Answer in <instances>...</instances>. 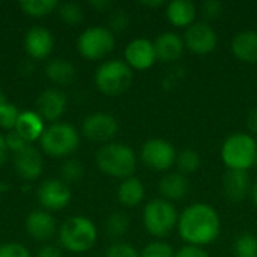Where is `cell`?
I'll return each instance as SVG.
<instances>
[{
  "label": "cell",
  "mask_w": 257,
  "mask_h": 257,
  "mask_svg": "<svg viewBox=\"0 0 257 257\" xmlns=\"http://www.w3.org/2000/svg\"><path fill=\"white\" fill-rule=\"evenodd\" d=\"M176 229L187 245L205 247L218 239L221 233V220L211 205L199 202L187 206L179 214Z\"/></svg>",
  "instance_id": "obj_1"
},
{
  "label": "cell",
  "mask_w": 257,
  "mask_h": 257,
  "mask_svg": "<svg viewBox=\"0 0 257 257\" xmlns=\"http://www.w3.org/2000/svg\"><path fill=\"white\" fill-rule=\"evenodd\" d=\"M96 166L102 173L123 181L133 176L137 166V157L128 145L110 142L98 149Z\"/></svg>",
  "instance_id": "obj_2"
},
{
  "label": "cell",
  "mask_w": 257,
  "mask_h": 257,
  "mask_svg": "<svg viewBox=\"0 0 257 257\" xmlns=\"http://www.w3.org/2000/svg\"><path fill=\"white\" fill-rule=\"evenodd\" d=\"M220 155L227 170L248 172L257 164L256 139L247 133H235L224 140Z\"/></svg>",
  "instance_id": "obj_3"
},
{
  "label": "cell",
  "mask_w": 257,
  "mask_h": 257,
  "mask_svg": "<svg viewBox=\"0 0 257 257\" xmlns=\"http://www.w3.org/2000/svg\"><path fill=\"white\" fill-rule=\"evenodd\" d=\"M179 214L173 203L158 197L148 202L143 209V226L149 235L163 239L178 227Z\"/></svg>",
  "instance_id": "obj_4"
},
{
  "label": "cell",
  "mask_w": 257,
  "mask_h": 257,
  "mask_svg": "<svg viewBox=\"0 0 257 257\" xmlns=\"http://www.w3.org/2000/svg\"><path fill=\"white\" fill-rule=\"evenodd\" d=\"M96 89L107 96H117L123 93L133 83V69L125 60L111 59L101 63L95 72Z\"/></svg>",
  "instance_id": "obj_5"
},
{
  "label": "cell",
  "mask_w": 257,
  "mask_h": 257,
  "mask_svg": "<svg viewBox=\"0 0 257 257\" xmlns=\"http://www.w3.org/2000/svg\"><path fill=\"white\" fill-rule=\"evenodd\" d=\"M98 238L95 224L81 215L66 220L59 230V241L71 253H84L90 250Z\"/></svg>",
  "instance_id": "obj_6"
},
{
  "label": "cell",
  "mask_w": 257,
  "mask_h": 257,
  "mask_svg": "<svg viewBox=\"0 0 257 257\" xmlns=\"http://www.w3.org/2000/svg\"><path fill=\"white\" fill-rule=\"evenodd\" d=\"M80 145V136L77 130L66 122H54L45 128L41 137L42 151L53 158H62L71 155Z\"/></svg>",
  "instance_id": "obj_7"
},
{
  "label": "cell",
  "mask_w": 257,
  "mask_h": 257,
  "mask_svg": "<svg viewBox=\"0 0 257 257\" xmlns=\"http://www.w3.org/2000/svg\"><path fill=\"white\" fill-rule=\"evenodd\" d=\"M114 35L108 27L93 26L86 29L77 41L80 54L87 60H99L110 54L114 48Z\"/></svg>",
  "instance_id": "obj_8"
},
{
  "label": "cell",
  "mask_w": 257,
  "mask_h": 257,
  "mask_svg": "<svg viewBox=\"0 0 257 257\" xmlns=\"http://www.w3.org/2000/svg\"><path fill=\"white\" fill-rule=\"evenodd\" d=\"M178 152L169 140L151 139L146 140L140 151L143 164L154 172H167L176 163Z\"/></svg>",
  "instance_id": "obj_9"
},
{
  "label": "cell",
  "mask_w": 257,
  "mask_h": 257,
  "mask_svg": "<svg viewBox=\"0 0 257 257\" xmlns=\"http://www.w3.org/2000/svg\"><path fill=\"white\" fill-rule=\"evenodd\" d=\"M182 38L185 48L199 56L212 53L218 44V35L215 29L206 21H196L191 24L188 29H185V35Z\"/></svg>",
  "instance_id": "obj_10"
},
{
  "label": "cell",
  "mask_w": 257,
  "mask_h": 257,
  "mask_svg": "<svg viewBox=\"0 0 257 257\" xmlns=\"http://www.w3.org/2000/svg\"><path fill=\"white\" fill-rule=\"evenodd\" d=\"M119 123L114 116L108 113H92L89 114L81 125L83 136L95 143H110V140L117 134Z\"/></svg>",
  "instance_id": "obj_11"
},
{
  "label": "cell",
  "mask_w": 257,
  "mask_h": 257,
  "mask_svg": "<svg viewBox=\"0 0 257 257\" xmlns=\"http://www.w3.org/2000/svg\"><path fill=\"white\" fill-rule=\"evenodd\" d=\"M69 187L59 179H47L38 188V200L47 211H60L71 202Z\"/></svg>",
  "instance_id": "obj_12"
},
{
  "label": "cell",
  "mask_w": 257,
  "mask_h": 257,
  "mask_svg": "<svg viewBox=\"0 0 257 257\" xmlns=\"http://www.w3.org/2000/svg\"><path fill=\"white\" fill-rule=\"evenodd\" d=\"M157 60L154 41H149L148 38H136L125 48V62L131 69H151Z\"/></svg>",
  "instance_id": "obj_13"
},
{
  "label": "cell",
  "mask_w": 257,
  "mask_h": 257,
  "mask_svg": "<svg viewBox=\"0 0 257 257\" xmlns=\"http://www.w3.org/2000/svg\"><path fill=\"white\" fill-rule=\"evenodd\" d=\"M66 95L56 89V87H50L45 89L36 99V108H38V114L48 122H56L66 110Z\"/></svg>",
  "instance_id": "obj_14"
},
{
  "label": "cell",
  "mask_w": 257,
  "mask_h": 257,
  "mask_svg": "<svg viewBox=\"0 0 257 257\" xmlns=\"http://www.w3.org/2000/svg\"><path fill=\"white\" fill-rule=\"evenodd\" d=\"M14 166L18 176L24 181H33L42 173V157L36 148L27 145L20 152L14 154Z\"/></svg>",
  "instance_id": "obj_15"
},
{
  "label": "cell",
  "mask_w": 257,
  "mask_h": 257,
  "mask_svg": "<svg viewBox=\"0 0 257 257\" xmlns=\"http://www.w3.org/2000/svg\"><path fill=\"white\" fill-rule=\"evenodd\" d=\"M251 178L248 172L227 170L223 176V193L232 203L242 202L251 193Z\"/></svg>",
  "instance_id": "obj_16"
},
{
  "label": "cell",
  "mask_w": 257,
  "mask_h": 257,
  "mask_svg": "<svg viewBox=\"0 0 257 257\" xmlns=\"http://www.w3.org/2000/svg\"><path fill=\"white\" fill-rule=\"evenodd\" d=\"M157 59L164 63H175L185 51L184 38L175 32H163L154 41Z\"/></svg>",
  "instance_id": "obj_17"
},
{
  "label": "cell",
  "mask_w": 257,
  "mask_h": 257,
  "mask_svg": "<svg viewBox=\"0 0 257 257\" xmlns=\"http://www.w3.org/2000/svg\"><path fill=\"white\" fill-rule=\"evenodd\" d=\"M24 48L32 59H45L53 50L51 32L45 27H32L24 36Z\"/></svg>",
  "instance_id": "obj_18"
},
{
  "label": "cell",
  "mask_w": 257,
  "mask_h": 257,
  "mask_svg": "<svg viewBox=\"0 0 257 257\" xmlns=\"http://www.w3.org/2000/svg\"><path fill=\"white\" fill-rule=\"evenodd\" d=\"M188 191H190L188 178L179 172L166 173L158 184V193L161 194V199L170 203L185 199Z\"/></svg>",
  "instance_id": "obj_19"
},
{
  "label": "cell",
  "mask_w": 257,
  "mask_h": 257,
  "mask_svg": "<svg viewBox=\"0 0 257 257\" xmlns=\"http://www.w3.org/2000/svg\"><path fill=\"white\" fill-rule=\"evenodd\" d=\"M233 56L244 62L254 65L257 63V30H241L238 32L230 42Z\"/></svg>",
  "instance_id": "obj_20"
},
{
  "label": "cell",
  "mask_w": 257,
  "mask_h": 257,
  "mask_svg": "<svg viewBox=\"0 0 257 257\" xmlns=\"http://www.w3.org/2000/svg\"><path fill=\"white\" fill-rule=\"evenodd\" d=\"M167 21L178 29H188L196 23L197 8L190 0H173L166 5Z\"/></svg>",
  "instance_id": "obj_21"
},
{
  "label": "cell",
  "mask_w": 257,
  "mask_h": 257,
  "mask_svg": "<svg viewBox=\"0 0 257 257\" xmlns=\"http://www.w3.org/2000/svg\"><path fill=\"white\" fill-rule=\"evenodd\" d=\"M26 230L36 241H47L56 232V220L47 211H33L26 218Z\"/></svg>",
  "instance_id": "obj_22"
},
{
  "label": "cell",
  "mask_w": 257,
  "mask_h": 257,
  "mask_svg": "<svg viewBox=\"0 0 257 257\" xmlns=\"http://www.w3.org/2000/svg\"><path fill=\"white\" fill-rule=\"evenodd\" d=\"M15 131L27 142V143H33L35 140H41L45 126H44V119L33 110H24L20 113L17 125H15Z\"/></svg>",
  "instance_id": "obj_23"
},
{
  "label": "cell",
  "mask_w": 257,
  "mask_h": 257,
  "mask_svg": "<svg viewBox=\"0 0 257 257\" xmlns=\"http://www.w3.org/2000/svg\"><path fill=\"white\" fill-rule=\"evenodd\" d=\"M146 190L143 182L137 176H130L119 184L117 200L125 208H136L145 199Z\"/></svg>",
  "instance_id": "obj_24"
},
{
  "label": "cell",
  "mask_w": 257,
  "mask_h": 257,
  "mask_svg": "<svg viewBox=\"0 0 257 257\" xmlns=\"http://www.w3.org/2000/svg\"><path fill=\"white\" fill-rule=\"evenodd\" d=\"M45 75L50 81H53L56 84L68 86L75 81L77 69L66 59H53L45 66Z\"/></svg>",
  "instance_id": "obj_25"
},
{
  "label": "cell",
  "mask_w": 257,
  "mask_h": 257,
  "mask_svg": "<svg viewBox=\"0 0 257 257\" xmlns=\"http://www.w3.org/2000/svg\"><path fill=\"white\" fill-rule=\"evenodd\" d=\"M200 164H202V158L199 152L194 149H182L181 152H178L176 163H175V166L178 167V172L185 176L197 172L200 169Z\"/></svg>",
  "instance_id": "obj_26"
},
{
  "label": "cell",
  "mask_w": 257,
  "mask_h": 257,
  "mask_svg": "<svg viewBox=\"0 0 257 257\" xmlns=\"http://www.w3.org/2000/svg\"><path fill=\"white\" fill-rule=\"evenodd\" d=\"M20 8L26 15L41 18L59 8V3L56 0H26L20 3Z\"/></svg>",
  "instance_id": "obj_27"
},
{
  "label": "cell",
  "mask_w": 257,
  "mask_h": 257,
  "mask_svg": "<svg viewBox=\"0 0 257 257\" xmlns=\"http://www.w3.org/2000/svg\"><path fill=\"white\" fill-rule=\"evenodd\" d=\"M128 229H130V218L126 214L113 212L111 215H108V218L105 221V233L110 238L119 239L126 235Z\"/></svg>",
  "instance_id": "obj_28"
},
{
  "label": "cell",
  "mask_w": 257,
  "mask_h": 257,
  "mask_svg": "<svg viewBox=\"0 0 257 257\" xmlns=\"http://www.w3.org/2000/svg\"><path fill=\"white\" fill-rule=\"evenodd\" d=\"M235 257H257V236L253 233H241L233 242Z\"/></svg>",
  "instance_id": "obj_29"
},
{
  "label": "cell",
  "mask_w": 257,
  "mask_h": 257,
  "mask_svg": "<svg viewBox=\"0 0 257 257\" xmlns=\"http://www.w3.org/2000/svg\"><path fill=\"white\" fill-rule=\"evenodd\" d=\"M59 15L62 18V21H65L69 26H77L84 18L83 8L78 3H72V2L59 5Z\"/></svg>",
  "instance_id": "obj_30"
},
{
  "label": "cell",
  "mask_w": 257,
  "mask_h": 257,
  "mask_svg": "<svg viewBox=\"0 0 257 257\" xmlns=\"http://www.w3.org/2000/svg\"><path fill=\"white\" fill-rule=\"evenodd\" d=\"M175 254L173 247L164 241H152L140 251V257H175Z\"/></svg>",
  "instance_id": "obj_31"
},
{
  "label": "cell",
  "mask_w": 257,
  "mask_h": 257,
  "mask_svg": "<svg viewBox=\"0 0 257 257\" xmlns=\"http://www.w3.org/2000/svg\"><path fill=\"white\" fill-rule=\"evenodd\" d=\"M20 110L17 108V105L9 104L8 101L0 107V126L5 130H15L18 116H20Z\"/></svg>",
  "instance_id": "obj_32"
},
{
  "label": "cell",
  "mask_w": 257,
  "mask_h": 257,
  "mask_svg": "<svg viewBox=\"0 0 257 257\" xmlns=\"http://www.w3.org/2000/svg\"><path fill=\"white\" fill-rule=\"evenodd\" d=\"M84 176V166L78 160H68L62 166V178L66 182H78Z\"/></svg>",
  "instance_id": "obj_33"
},
{
  "label": "cell",
  "mask_w": 257,
  "mask_h": 257,
  "mask_svg": "<svg viewBox=\"0 0 257 257\" xmlns=\"http://www.w3.org/2000/svg\"><path fill=\"white\" fill-rule=\"evenodd\" d=\"M130 26V14L125 9H114L108 17V29L111 32H122Z\"/></svg>",
  "instance_id": "obj_34"
},
{
  "label": "cell",
  "mask_w": 257,
  "mask_h": 257,
  "mask_svg": "<svg viewBox=\"0 0 257 257\" xmlns=\"http://www.w3.org/2000/svg\"><path fill=\"white\" fill-rule=\"evenodd\" d=\"M105 257H140V251L126 242H114L107 248Z\"/></svg>",
  "instance_id": "obj_35"
},
{
  "label": "cell",
  "mask_w": 257,
  "mask_h": 257,
  "mask_svg": "<svg viewBox=\"0 0 257 257\" xmlns=\"http://www.w3.org/2000/svg\"><path fill=\"white\" fill-rule=\"evenodd\" d=\"M200 14L206 20H215L223 14V3L218 0H206L200 5Z\"/></svg>",
  "instance_id": "obj_36"
},
{
  "label": "cell",
  "mask_w": 257,
  "mask_h": 257,
  "mask_svg": "<svg viewBox=\"0 0 257 257\" xmlns=\"http://www.w3.org/2000/svg\"><path fill=\"white\" fill-rule=\"evenodd\" d=\"M0 257H30V253L21 244L8 242L0 245Z\"/></svg>",
  "instance_id": "obj_37"
},
{
  "label": "cell",
  "mask_w": 257,
  "mask_h": 257,
  "mask_svg": "<svg viewBox=\"0 0 257 257\" xmlns=\"http://www.w3.org/2000/svg\"><path fill=\"white\" fill-rule=\"evenodd\" d=\"M5 143H6V148H8V151H12L14 154H17V152H20L21 149H24L27 145H30V143H27L15 130H12V131H9L6 136H5Z\"/></svg>",
  "instance_id": "obj_38"
},
{
  "label": "cell",
  "mask_w": 257,
  "mask_h": 257,
  "mask_svg": "<svg viewBox=\"0 0 257 257\" xmlns=\"http://www.w3.org/2000/svg\"><path fill=\"white\" fill-rule=\"evenodd\" d=\"M175 257H211L203 247H196V245H184L181 247Z\"/></svg>",
  "instance_id": "obj_39"
},
{
  "label": "cell",
  "mask_w": 257,
  "mask_h": 257,
  "mask_svg": "<svg viewBox=\"0 0 257 257\" xmlns=\"http://www.w3.org/2000/svg\"><path fill=\"white\" fill-rule=\"evenodd\" d=\"M36 257H62V253L57 247L54 245H44L39 251Z\"/></svg>",
  "instance_id": "obj_40"
},
{
  "label": "cell",
  "mask_w": 257,
  "mask_h": 257,
  "mask_svg": "<svg viewBox=\"0 0 257 257\" xmlns=\"http://www.w3.org/2000/svg\"><path fill=\"white\" fill-rule=\"evenodd\" d=\"M248 130L253 133V137H257V107L251 110V113L248 114Z\"/></svg>",
  "instance_id": "obj_41"
},
{
  "label": "cell",
  "mask_w": 257,
  "mask_h": 257,
  "mask_svg": "<svg viewBox=\"0 0 257 257\" xmlns=\"http://www.w3.org/2000/svg\"><path fill=\"white\" fill-rule=\"evenodd\" d=\"M90 6H93L98 11H104V9L111 8V2H108V0H95V2H90Z\"/></svg>",
  "instance_id": "obj_42"
},
{
  "label": "cell",
  "mask_w": 257,
  "mask_h": 257,
  "mask_svg": "<svg viewBox=\"0 0 257 257\" xmlns=\"http://www.w3.org/2000/svg\"><path fill=\"white\" fill-rule=\"evenodd\" d=\"M6 155H8V148H6V143H5V137L0 136V166L5 163Z\"/></svg>",
  "instance_id": "obj_43"
},
{
  "label": "cell",
  "mask_w": 257,
  "mask_h": 257,
  "mask_svg": "<svg viewBox=\"0 0 257 257\" xmlns=\"http://www.w3.org/2000/svg\"><path fill=\"white\" fill-rule=\"evenodd\" d=\"M142 5L143 6H146V8H161V6H164V2L163 0H145V2H142Z\"/></svg>",
  "instance_id": "obj_44"
},
{
  "label": "cell",
  "mask_w": 257,
  "mask_h": 257,
  "mask_svg": "<svg viewBox=\"0 0 257 257\" xmlns=\"http://www.w3.org/2000/svg\"><path fill=\"white\" fill-rule=\"evenodd\" d=\"M250 196H251V200H253L254 206L257 208V181L253 184V187H251V193H250Z\"/></svg>",
  "instance_id": "obj_45"
},
{
  "label": "cell",
  "mask_w": 257,
  "mask_h": 257,
  "mask_svg": "<svg viewBox=\"0 0 257 257\" xmlns=\"http://www.w3.org/2000/svg\"><path fill=\"white\" fill-rule=\"evenodd\" d=\"M6 102V98H5V93L2 92V89H0V107L3 105Z\"/></svg>",
  "instance_id": "obj_46"
},
{
  "label": "cell",
  "mask_w": 257,
  "mask_h": 257,
  "mask_svg": "<svg viewBox=\"0 0 257 257\" xmlns=\"http://www.w3.org/2000/svg\"><path fill=\"white\" fill-rule=\"evenodd\" d=\"M6 190H8V185H6V184H2V182H0V193H5Z\"/></svg>",
  "instance_id": "obj_47"
}]
</instances>
